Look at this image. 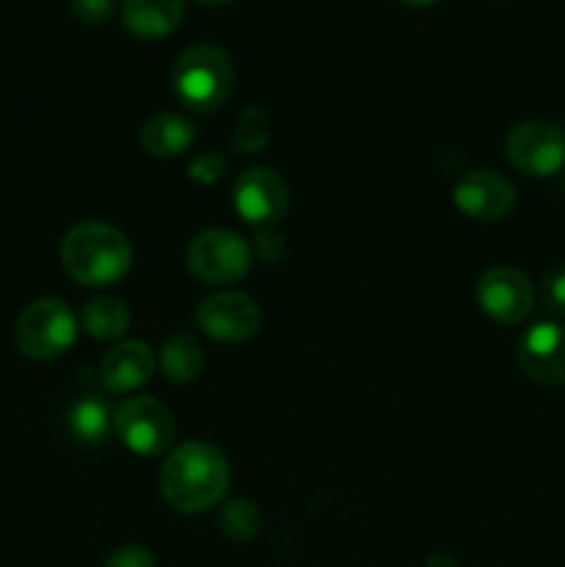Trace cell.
<instances>
[{
	"instance_id": "26",
	"label": "cell",
	"mask_w": 565,
	"mask_h": 567,
	"mask_svg": "<svg viewBox=\"0 0 565 567\" xmlns=\"http://www.w3.org/2000/svg\"><path fill=\"white\" fill-rule=\"evenodd\" d=\"M427 567H458V559H454L452 554L438 551V554H432L430 559H427Z\"/></svg>"
},
{
	"instance_id": "24",
	"label": "cell",
	"mask_w": 565,
	"mask_h": 567,
	"mask_svg": "<svg viewBox=\"0 0 565 567\" xmlns=\"http://www.w3.org/2000/svg\"><path fill=\"white\" fill-rule=\"evenodd\" d=\"M103 567H155V557L150 548L138 546V543H127V546L111 551Z\"/></svg>"
},
{
	"instance_id": "19",
	"label": "cell",
	"mask_w": 565,
	"mask_h": 567,
	"mask_svg": "<svg viewBox=\"0 0 565 567\" xmlns=\"http://www.w3.org/2000/svg\"><path fill=\"white\" fill-rule=\"evenodd\" d=\"M216 524H219L222 537H227L230 543H249L258 537L264 515H260L258 504L249 498H230L219 507Z\"/></svg>"
},
{
	"instance_id": "20",
	"label": "cell",
	"mask_w": 565,
	"mask_h": 567,
	"mask_svg": "<svg viewBox=\"0 0 565 567\" xmlns=\"http://www.w3.org/2000/svg\"><path fill=\"white\" fill-rule=\"evenodd\" d=\"M271 138V116L269 111L260 109V105H247L242 111L236 122V131H233L230 147L238 155H258L260 150H266Z\"/></svg>"
},
{
	"instance_id": "16",
	"label": "cell",
	"mask_w": 565,
	"mask_h": 567,
	"mask_svg": "<svg viewBox=\"0 0 565 567\" xmlns=\"http://www.w3.org/2000/svg\"><path fill=\"white\" fill-rule=\"evenodd\" d=\"M161 374L170 385H188L205 369V349L192 332H175L164 341L158 354Z\"/></svg>"
},
{
	"instance_id": "1",
	"label": "cell",
	"mask_w": 565,
	"mask_h": 567,
	"mask_svg": "<svg viewBox=\"0 0 565 567\" xmlns=\"http://www.w3.org/2000/svg\"><path fill=\"white\" fill-rule=\"evenodd\" d=\"M166 507L181 515H203L222 504L230 487V465L225 454L203 441L172 449L158 474Z\"/></svg>"
},
{
	"instance_id": "28",
	"label": "cell",
	"mask_w": 565,
	"mask_h": 567,
	"mask_svg": "<svg viewBox=\"0 0 565 567\" xmlns=\"http://www.w3.org/2000/svg\"><path fill=\"white\" fill-rule=\"evenodd\" d=\"M199 6H208V9H219V6H227L233 3V0H197Z\"/></svg>"
},
{
	"instance_id": "25",
	"label": "cell",
	"mask_w": 565,
	"mask_h": 567,
	"mask_svg": "<svg viewBox=\"0 0 565 567\" xmlns=\"http://www.w3.org/2000/svg\"><path fill=\"white\" fill-rule=\"evenodd\" d=\"M255 249H258V255L266 264H275L282 255V238L277 236L275 227H264V230H258V244H255Z\"/></svg>"
},
{
	"instance_id": "7",
	"label": "cell",
	"mask_w": 565,
	"mask_h": 567,
	"mask_svg": "<svg viewBox=\"0 0 565 567\" xmlns=\"http://www.w3.org/2000/svg\"><path fill=\"white\" fill-rule=\"evenodd\" d=\"M288 183L269 166H253L244 169L233 183V208L247 225L258 230L275 227L288 214Z\"/></svg>"
},
{
	"instance_id": "17",
	"label": "cell",
	"mask_w": 565,
	"mask_h": 567,
	"mask_svg": "<svg viewBox=\"0 0 565 567\" xmlns=\"http://www.w3.org/2000/svg\"><path fill=\"white\" fill-rule=\"evenodd\" d=\"M83 332L94 341H120L131 327V310L116 297H97L81 313Z\"/></svg>"
},
{
	"instance_id": "8",
	"label": "cell",
	"mask_w": 565,
	"mask_h": 567,
	"mask_svg": "<svg viewBox=\"0 0 565 567\" xmlns=\"http://www.w3.org/2000/svg\"><path fill=\"white\" fill-rule=\"evenodd\" d=\"M510 164L530 177H552L565 164V133L552 122H521L504 142Z\"/></svg>"
},
{
	"instance_id": "10",
	"label": "cell",
	"mask_w": 565,
	"mask_h": 567,
	"mask_svg": "<svg viewBox=\"0 0 565 567\" xmlns=\"http://www.w3.org/2000/svg\"><path fill=\"white\" fill-rule=\"evenodd\" d=\"M197 327L219 343H244L260 330V308L249 293L216 291L197 305Z\"/></svg>"
},
{
	"instance_id": "22",
	"label": "cell",
	"mask_w": 565,
	"mask_h": 567,
	"mask_svg": "<svg viewBox=\"0 0 565 567\" xmlns=\"http://www.w3.org/2000/svg\"><path fill=\"white\" fill-rule=\"evenodd\" d=\"M227 175V158L222 153H199L197 158L188 164V177L199 186H210V183L222 181Z\"/></svg>"
},
{
	"instance_id": "9",
	"label": "cell",
	"mask_w": 565,
	"mask_h": 567,
	"mask_svg": "<svg viewBox=\"0 0 565 567\" xmlns=\"http://www.w3.org/2000/svg\"><path fill=\"white\" fill-rule=\"evenodd\" d=\"M476 305L496 324L515 327L530 319L535 308V288L524 271L513 266H493L476 282Z\"/></svg>"
},
{
	"instance_id": "18",
	"label": "cell",
	"mask_w": 565,
	"mask_h": 567,
	"mask_svg": "<svg viewBox=\"0 0 565 567\" xmlns=\"http://www.w3.org/2000/svg\"><path fill=\"white\" fill-rule=\"evenodd\" d=\"M70 432L86 446H97L114 430V410L100 396H81L66 415Z\"/></svg>"
},
{
	"instance_id": "5",
	"label": "cell",
	"mask_w": 565,
	"mask_h": 567,
	"mask_svg": "<svg viewBox=\"0 0 565 567\" xmlns=\"http://www.w3.org/2000/svg\"><path fill=\"white\" fill-rule=\"evenodd\" d=\"M253 266V249L238 233L210 227L188 241L186 269L205 286H233Z\"/></svg>"
},
{
	"instance_id": "15",
	"label": "cell",
	"mask_w": 565,
	"mask_h": 567,
	"mask_svg": "<svg viewBox=\"0 0 565 567\" xmlns=\"http://www.w3.org/2000/svg\"><path fill=\"white\" fill-rule=\"evenodd\" d=\"M194 142H197L194 122L183 114H172V111L150 116L138 133V144L153 158H177V155L188 153Z\"/></svg>"
},
{
	"instance_id": "12",
	"label": "cell",
	"mask_w": 565,
	"mask_h": 567,
	"mask_svg": "<svg viewBox=\"0 0 565 567\" xmlns=\"http://www.w3.org/2000/svg\"><path fill=\"white\" fill-rule=\"evenodd\" d=\"M515 360L535 385L565 388V327L557 321L532 324L521 336Z\"/></svg>"
},
{
	"instance_id": "6",
	"label": "cell",
	"mask_w": 565,
	"mask_h": 567,
	"mask_svg": "<svg viewBox=\"0 0 565 567\" xmlns=\"http://www.w3.org/2000/svg\"><path fill=\"white\" fill-rule=\"evenodd\" d=\"M114 432L138 457H158L175 441V419L153 396H131L114 410Z\"/></svg>"
},
{
	"instance_id": "4",
	"label": "cell",
	"mask_w": 565,
	"mask_h": 567,
	"mask_svg": "<svg viewBox=\"0 0 565 567\" xmlns=\"http://www.w3.org/2000/svg\"><path fill=\"white\" fill-rule=\"evenodd\" d=\"M78 338V319L61 299L44 297L22 308L14 324V343L28 360H55L70 352Z\"/></svg>"
},
{
	"instance_id": "27",
	"label": "cell",
	"mask_w": 565,
	"mask_h": 567,
	"mask_svg": "<svg viewBox=\"0 0 565 567\" xmlns=\"http://www.w3.org/2000/svg\"><path fill=\"white\" fill-rule=\"evenodd\" d=\"M402 6H408V9H427V6H435L438 0H399Z\"/></svg>"
},
{
	"instance_id": "3",
	"label": "cell",
	"mask_w": 565,
	"mask_h": 567,
	"mask_svg": "<svg viewBox=\"0 0 565 567\" xmlns=\"http://www.w3.org/2000/svg\"><path fill=\"white\" fill-rule=\"evenodd\" d=\"M236 89V64L216 44H192L172 64V92L177 103L197 116H210Z\"/></svg>"
},
{
	"instance_id": "13",
	"label": "cell",
	"mask_w": 565,
	"mask_h": 567,
	"mask_svg": "<svg viewBox=\"0 0 565 567\" xmlns=\"http://www.w3.org/2000/svg\"><path fill=\"white\" fill-rule=\"evenodd\" d=\"M155 354L147 343L125 341L116 343L100 363V377L109 393H131L138 391L153 380Z\"/></svg>"
},
{
	"instance_id": "2",
	"label": "cell",
	"mask_w": 565,
	"mask_h": 567,
	"mask_svg": "<svg viewBox=\"0 0 565 567\" xmlns=\"http://www.w3.org/2000/svg\"><path fill=\"white\" fill-rule=\"evenodd\" d=\"M133 264V249L125 233L105 221H81L70 227L61 241V266L86 288H109L125 280Z\"/></svg>"
},
{
	"instance_id": "21",
	"label": "cell",
	"mask_w": 565,
	"mask_h": 567,
	"mask_svg": "<svg viewBox=\"0 0 565 567\" xmlns=\"http://www.w3.org/2000/svg\"><path fill=\"white\" fill-rule=\"evenodd\" d=\"M541 302L557 319H565V264L552 266L541 280Z\"/></svg>"
},
{
	"instance_id": "11",
	"label": "cell",
	"mask_w": 565,
	"mask_h": 567,
	"mask_svg": "<svg viewBox=\"0 0 565 567\" xmlns=\"http://www.w3.org/2000/svg\"><path fill=\"white\" fill-rule=\"evenodd\" d=\"M454 208L474 221H502L518 203L513 181L496 169L465 172L452 188Z\"/></svg>"
},
{
	"instance_id": "23",
	"label": "cell",
	"mask_w": 565,
	"mask_h": 567,
	"mask_svg": "<svg viewBox=\"0 0 565 567\" xmlns=\"http://www.w3.org/2000/svg\"><path fill=\"white\" fill-rule=\"evenodd\" d=\"M70 11L83 25H103L114 14V0H70Z\"/></svg>"
},
{
	"instance_id": "14",
	"label": "cell",
	"mask_w": 565,
	"mask_h": 567,
	"mask_svg": "<svg viewBox=\"0 0 565 567\" xmlns=\"http://www.w3.org/2000/svg\"><path fill=\"white\" fill-rule=\"evenodd\" d=\"M120 17L131 37L155 42L181 28L186 17V0H122Z\"/></svg>"
}]
</instances>
